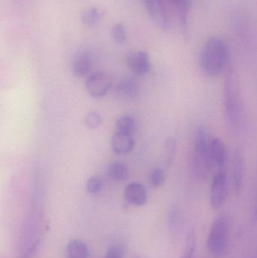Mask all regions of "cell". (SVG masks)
<instances>
[{
    "label": "cell",
    "instance_id": "3",
    "mask_svg": "<svg viewBox=\"0 0 257 258\" xmlns=\"http://www.w3.org/2000/svg\"><path fill=\"white\" fill-rule=\"evenodd\" d=\"M225 107L229 124L237 128L242 119V103L239 83L235 73L230 71L225 82Z\"/></svg>",
    "mask_w": 257,
    "mask_h": 258
},
{
    "label": "cell",
    "instance_id": "2",
    "mask_svg": "<svg viewBox=\"0 0 257 258\" xmlns=\"http://www.w3.org/2000/svg\"><path fill=\"white\" fill-rule=\"evenodd\" d=\"M231 218L226 213H221L212 223L208 239L207 248L213 257H223L229 245Z\"/></svg>",
    "mask_w": 257,
    "mask_h": 258
},
{
    "label": "cell",
    "instance_id": "21",
    "mask_svg": "<svg viewBox=\"0 0 257 258\" xmlns=\"http://www.w3.org/2000/svg\"><path fill=\"white\" fill-rule=\"evenodd\" d=\"M177 141L173 137H170L165 141L164 144V153L165 160L167 165H170L175 159L176 154Z\"/></svg>",
    "mask_w": 257,
    "mask_h": 258
},
{
    "label": "cell",
    "instance_id": "25",
    "mask_svg": "<svg viewBox=\"0 0 257 258\" xmlns=\"http://www.w3.org/2000/svg\"><path fill=\"white\" fill-rule=\"evenodd\" d=\"M86 126L90 129H96L101 125L102 122L101 116L98 112H91L86 116L84 119Z\"/></svg>",
    "mask_w": 257,
    "mask_h": 258
},
{
    "label": "cell",
    "instance_id": "18",
    "mask_svg": "<svg viewBox=\"0 0 257 258\" xmlns=\"http://www.w3.org/2000/svg\"><path fill=\"white\" fill-rule=\"evenodd\" d=\"M167 2L176 9L181 24L185 26L190 9V0H167Z\"/></svg>",
    "mask_w": 257,
    "mask_h": 258
},
{
    "label": "cell",
    "instance_id": "11",
    "mask_svg": "<svg viewBox=\"0 0 257 258\" xmlns=\"http://www.w3.org/2000/svg\"><path fill=\"white\" fill-rule=\"evenodd\" d=\"M112 148L113 151L119 154L130 153L134 149V138L129 134L116 132L112 138Z\"/></svg>",
    "mask_w": 257,
    "mask_h": 258
},
{
    "label": "cell",
    "instance_id": "22",
    "mask_svg": "<svg viewBox=\"0 0 257 258\" xmlns=\"http://www.w3.org/2000/svg\"><path fill=\"white\" fill-rule=\"evenodd\" d=\"M165 180L164 171L161 168H155L149 174V183L154 187L161 186Z\"/></svg>",
    "mask_w": 257,
    "mask_h": 258
},
{
    "label": "cell",
    "instance_id": "1",
    "mask_svg": "<svg viewBox=\"0 0 257 258\" xmlns=\"http://www.w3.org/2000/svg\"><path fill=\"white\" fill-rule=\"evenodd\" d=\"M229 60V47L219 38L208 39L201 51V68L208 77H217L221 74Z\"/></svg>",
    "mask_w": 257,
    "mask_h": 258
},
{
    "label": "cell",
    "instance_id": "15",
    "mask_svg": "<svg viewBox=\"0 0 257 258\" xmlns=\"http://www.w3.org/2000/svg\"><path fill=\"white\" fill-rule=\"evenodd\" d=\"M118 91L125 98H134L138 93L139 86L134 79L125 78L119 82Z\"/></svg>",
    "mask_w": 257,
    "mask_h": 258
},
{
    "label": "cell",
    "instance_id": "20",
    "mask_svg": "<svg viewBox=\"0 0 257 258\" xmlns=\"http://www.w3.org/2000/svg\"><path fill=\"white\" fill-rule=\"evenodd\" d=\"M111 36L114 42L118 44H123L128 39L126 27L122 23H117L112 27Z\"/></svg>",
    "mask_w": 257,
    "mask_h": 258
},
{
    "label": "cell",
    "instance_id": "26",
    "mask_svg": "<svg viewBox=\"0 0 257 258\" xmlns=\"http://www.w3.org/2000/svg\"><path fill=\"white\" fill-rule=\"evenodd\" d=\"M125 254V248L122 245H111L107 249L106 258H124Z\"/></svg>",
    "mask_w": 257,
    "mask_h": 258
},
{
    "label": "cell",
    "instance_id": "19",
    "mask_svg": "<svg viewBox=\"0 0 257 258\" xmlns=\"http://www.w3.org/2000/svg\"><path fill=\"white\" fill-rule=\"evenodd\" d=\"M135 120L132 116H122L118 118L116 122V132L132 135L135 129Z\"/></svg>",
    "mask_w": 257,
    "mask_h": 258
},
{
    "label": "cell",
    "instance_id": "9",
    "mask_svg": "<svg viewBox=\"0 0 257 258\" xmlns=\"http://www.w3.org/2000/svg\"><path fill=\"white\" fill-rule=\"evenodd\" d=\"M92 65L93 55L92 52L88 50H82L78 51L72 60V72L76 77H84L90 73Z\"/></svg>",
    "mask_w": 257,
    "mask_h": 258
},
{
    "label": "cell",
    "instance_id": "6",
    "mask_svg": "<svg viewBox=\"0 0 257 258\" xmlns=\"http://www.w3.org/2000/svg\"><path fill=\"white\" fill-rule=\"evenodd\" d=\"M227 178L224 171L216 173L213 177L211 188V205L213 209H218L226 203L227 198Z\"/></svg>",
    "mask_w": 257,
    "mask_h": 258
},
{
    "label": "cell",
    "instance_id": "28",
    "mask_svg": "<svg viewBox=\"0 0 257 258\" xmlns=\"http://www.w3.org/2000/svg\"><path fill=\"white\" fill-rule=\"evenodd\" d=\"M254 217L255 218H256V219L257 220V202L256 204V207H255Z\"/></svg>",
    "mask_w": 257,
    "mask_h": 258
},
{
    "label": "cell",
    "instance_id": "7",
    "mask_svg": "<svg viewBox=\"0 0 257 258\" xmlns=\"http://www.w3.org/2000/svg\"><path fill=\"white\" fill-rule=\"evenodd\" d=\"M112 86V81L107 74L103 72L95 73L86 80L88 92L93 98H101L107 95Z\"/></svg>",
    "mask_w": 257,
    "mask_h": 258
},
{
    "label": "cell",
    "instance_id": "24",
    "mask_svg": "<svg viewBox=\"0 0 257 258\" xmlns=\"http://www.w3.org/2000/svg\"><path fill=\"white\" fill-rule=\"evenodd\" d=\"M195 248H196V236H195L194 232H190L187 236L185 251L181 258H193Z\"/></svg>",
    "mask_w": 257,
    "mask_h": 258
},
{
    "label": "cell",
    "instance_id": "27",
    "mask_svg": "<svg viewBox=\"0 0 257 258\" xmlns=\"http://www.w3.org/2000/svg\"><path fill=\"white\" fill-rule=\"evenodd\" d=\"M169 222L170 224H175L178 222V218H179V214H178V210L175 209L170 210V213L168 215Z\"/></svg>",
    "mask_w": 257,
    "mask_h": 258
},
{
    "label": "cell",
    "instance_id": "5",
    "mask_svg": "<svg viewBox=\"0 0 257 258\" xmlns=\"http://www.w3.org/2000/svg\"><path fill=\"white\" fill-rule=\"evenodd\" d=\"M167 0H143L146 12L152 22L162 30L170 28V18Z\"/></svg>",
    "mask_w": 257,
    "mask_h": 258
},
{
    "label": "cell",
    "instance_id": "13",
    "mask_svg": "<svg viewBox=\"0 0 257 258\" xmlns=\"http://www.w3.org/2000/svg\"><path fill=\"white\" fill-rule=\"evenodd\" d=\"M211 153L213 162L219 166H223L226 162V150L221 140L214 138L211 140Z\"/></svg>",
    "mask_w": 257,
    "mask_h": 258
},
{
    "label": "cell",
    "instance_id": "17",
    "mask_svg": "<svg viewBox=\"0 0 257 258\" xmlns=\"http://www.w3.org/2000/svg\"><path fill=\"white\" fill-rule=\"evenodd\" d=\"M101 12L95 7L88 8L81 14V21L83 24L89 27H93L101 20Z\"/></svg>",
    "mask_w": 257,
    "mask_h": 258
},
{
    "label": "cell",
    "instance_id": "12",
    "mask_svg": "<svg viewBox=\"0 0 257 258\" xmlns=\"http://www.w3.org/2000/svg\"><path fill=\"white\" fill-rule=\"evenodd\" d=\"M233 171L234 187L237 192H239L242 188L244 171V159L239 150L235 153Z\"/></svg>",
    "mask_w": 257,
    "mask_h": 258
},
{
    "label": "cell",
    "instance_id": "16",
    "mask_svg": "<svg viewBox=\"0 0 257 258\" xmlns=\"http://www.w3.org/2000/svg\"><path fill=\"white\" fill-rule=\"evenodd\" d=\"M128 168L125 164L122 162H113L110 164L107 168V174L113 180L122 181L126 180L128 177Z\"/></svg>",
    "mask_w": 257,
    "mask_h": 258
},
{
    "label": "cell",
    "instance_id": "8",
    "mask_svg": "<svg viewBox=\"0 0 257 258\" xmlns=\"http://www.w3.org/2000/svg\"><path fill=\"white\" fill-rule=\"evenodd\" d=\"M127 64L137 75H145L150 70V58L146 51H132L127 57Z\"/></svg>",
    "mask_w": 257,
    "mask_h": 258
},
{
    "label": "cell",
    "instance_id": "4",
    "mask_svg": "<svg viewBox=\"0 0 257 258\" xmlns=\"http://www.w3.org/2000/svg\"><path fill=\"white\" fill-rule=\"evenodd\" d=\"M211 143L205 128H199L196 132L195 140L193 169L195 174L201 180H205L209 176L212 168V156Z\"/></svg>",
    "mask_w": 257,
    "mask_h": 258
},
{
    "label": "cell",
    "instance_id": "14",
    "mask_svg": "<svg viewBox=\"0 0 257 258\" xmlns=\"http://www.w3.org/2000/svg\"><path fill=\"white\" fill-rule=\"evenodd\" d=\"M67 254L69 258H89V250L88 245L78 239L71 241L67 245Z\"/></svg>",
    "mask_w": 257,
    "mask_h": 258
},
{
    "label": "cell",
    "instance_id": "23",
    "mask_svg": "<svg viewBox=\"0 0 257 258\" xmlns=\"http://www.w3.org/2000/svg\"><path fill=\"white\" fill-rule=\"evenodd\" d=\"M104 182L99 177H92L86 183V189L91 194H98L102 190Z\"/></svg>",
    "mask_w": 257,
    "mask_h": 258
},
{
    "label": "cell",
    "instance_id": "10",
    "mask_svg": "<svg viewBox=\"0 0 257 258\" xmlns=\"http://www.w3.org/2000/svg\"><path fill=\"white\" fill-rule=\"evenodd\" d=\"M125 200L130 204L143 206L147 200V192L143 184L137 182L130 183L125 187L124 192Z\"/></svg>",
    "mask_w": 257,
    "mask_h": 258
}]
</instances>
